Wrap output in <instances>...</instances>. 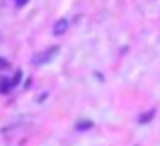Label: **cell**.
I'll list each match as a JSON object with an SVG mask.
<instances>
[{"label": "cell", "instance_id": "cell-1", "mask_svg": "<svg viewBox=\"0 0 160 146\" xmlns=\"http://www.w3.org/2000/svg\"><path fill=\"white\" fill-rule=\"evenodd\" d=\"M55 53H57V49H49V51H45V53H39V55H35V57H32V63H35V65H43L45 61H49V59H51Z\"/></svg>", "mask_w": 160, "mask_h": 146}, {"label": "cell", "instance_id": "cell-2", "mask_svg": "<svg viewBox=\"0 0 160 146\" xmlns=\"http://www.w3.org/2000/svg\"><path fill=\"white\" fill-rule=\"evenodd\" d=\"M67 27H69V20L67 18H59L57 23H55V27H53V33L57 37H61L63 33H67Z\"/></svg>", "mask_w": 160, "mask_h": 146}, {"label": "cell", "instance_id": "cell-3", "mask_svg": "<svg viewBox=\"0 0 160 146\" xmlns=\"http://www.w3.org/2000/svg\"><path fill=\"white\" fill-rule=\"evenodd\" d=\"M0 67H6V61H0Z\"/></svg>", "mask_w": 160, "mask_h": 146}, {"label": "cell", "instance_id": "cell-4", "mask_svg": "<svg viewBox=\"0 0 160 146\" xmlns=\"http://www.w3.org/2000/svg\"><path fill=\"white\" fill-rule=\"evenodd\" d=\"M24 2H27V0H18V4H24Z\"/></svg>", "mask_w": 160, "mask_h": 146}]
</instances>
